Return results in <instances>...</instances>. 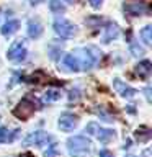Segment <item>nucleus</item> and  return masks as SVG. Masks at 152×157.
Listing matches in <instances>:
<instances>
[{
	"mask_svg": "<svg viewBox=\"0 0 152 157\" xmlns=\"http://www.w3.org/2000/svg\"><path fill=\"white\" fill-rule=\"evenodd\" d=\"M150 136H152L150 134V129H149V128H146V126H142V128H139V129L136 131V137L141 142H147V141L150 139Z\"/></svg>",
	"mask_w": 152,
	"mask_h": 157,
	"instance_id": "nucleus-18",
	"label": "nucleus"
},
{
	"mask_svg": "<svg viewBox=\"0 0 152 157\" xmlns=\"http://www.w3.org/2000/svg\"><path fill=\"white\" fill-rule=\"evenodd\" d=\"M72 56L75 57L78 71H90L100 59V51L93 46H87V48H78L72 52Z\"/></svg>",
	"mask_w": 152,
	"mask_h": 157,
	"instance_id": "nucleus-1",
	"label": "nucleus"
},
{
	"mask_svg": "<svg viewBox=\"0 0 152 157\" xmlns=\"http://www.w3.org/2000/svg\"><path fill=\"white\" fill-rule=\"evenodd\" d=\"M124 10L132 17H139V15H144L149 12V7L144 2H132V0H127L124 3Z\"/></svg>",
	"mask_w": 152,
	"mask_h": 157,
	"instance_id": "nucleus-9",
	"label": "nucleus"
},
{
	"mask_svg": "<svg viewBox=\"0 0 152 157\" xmlns=\"http://www.w3.org/2000/svg\"><path fill=\"white\" fill-rule=\"evenodd\" d=\"M67 3H75V2H78V0H66Z\"/></svg>",
	"mask_w": 152,
	"mask_h": 157,
	"instance_id": "nucleus-27",
	"label": "nucleus"
},
{
	"mask_svg": "<svg viewBox=\"0 0 152 157\" xmlns=\"http://www.w3.org/2000/svg\"><path fill=\"white\" fill-rule=\"evenodd\" d=\"M62 66H64V69H67V71H70V72L78 71L77 61H75V57H74L72 54H66V56L62 57Z\"/></svg>",
	"mask_w": 152,
	"mask_h": 157,
	"instance_id": "nucleus-15",
	"label": "nucleus"
},
{
	"mask_svg": "<svg viewBox=\"0 0 152 157\" xmlns=\"http://www.w3.org/2000/svg\"><path fill=\"white\" fill-rule=\"evenodd\" d=\"M34 111H36V106H34V101H31L29 98H23V100L13 108V115L17 118H20V120H28V118H31L34 115Z\"/></svg>",
	"mask_w": 152,
	"mask_h": 157,
	"instance_id": "nucleus-4",
	"label": "nucleus"
},
{
	"mask_svg": "<svg viewBox=\"0 0 152 157\" xmlns=\"http://www.w3.org/2000/svg\"><path fill=\"white\" fill-rule=\"evenodd\" d=\"M20 157H34V155L31 154V152H25V154H21Z\"/></svg>",
	"mask_w": 152,
	"mask_h": 157,
	"instance_id": "nucleus-26",
	"label": "nucleus"
},
{
	"mask_svg": "<svg viewBox=\"0 0 152 157\" xmlns=\"http://www.w3.org/2000/svg\"><path fill=\"white\" fill-rule=\"evenodd\" d=\"M131 51H132V54H134V56H142V54H144V48H142V46H137L136 43H131Z\"/></svg>",
	"mask_w": 152,
	"mask_h": 157,
	"instance_id": "nucleus-22",
	"label": "nucleus"
},
{
	"mask_svg": "<svg viewBox=\"0 0 152 157\" xmlns=\"http://www.w3.org/2000/svg\"><path fill=\"white\" fill-rule=\"evenodd\" d=\"M141 38H142V41H144L146 44L152 43V26L150 25H147V26H144L141 29Z\"/></svg>",
	"mask_w": 152,
	"mask_h": 157,
	"instance_id": "nucleus-19",
	"label": "nucleus"
},
{
	"mask_svg": "<svg viewBox=\"0 0 152 157\" xmlns=\"http://www.w3.org/2000/svg\"><path fill=\"white\" fill-rule=\"evenodd\" d=\"M150 72H152V64H150V61H142V62H139L136 66V74L139 75L141 78H149V75H150Z\"/></svg>",
	"mask_w": 152,
	"mask_h": 157,
	"instance_id": "nucleus-11",
	"label": "nucleus"
},
{
	"mask_svg": "<svg viewBox=\"0 0 152 157\" xmlns=\"http://www.w3.org/2000/svg\"><path fill=\"white\" fill-rule=\"evenodd\" d=\"M85 132H88L93 137H97L100 142H110L111 139H115V131L101 128L98 123H88L85 128Z\"/></svg>",
	"mask_w": 152,
	"mask_h": 157,
	"instance_id": "nucleus-3",
	"label": "nucleus"
},
{
	"mask_svg": "<svg viewBox=\"0 0 152 157\" xmlns=\"http://www.w3.org/2000/svg\"><path fill=\"white\" fill-rule=\"evenodd\" d=\"M18 129H8V128H0V142L3 144H8V142H13L15 137L18 136Z\"/></svg>",
	"mask_w": 152,
	"mask_h": 157,
	"instance_id": "nucleus-14",
	"label": "nucleus"
},
{
	"mask_svg": "<svg viewBox=\"0 0 152 157\" xmlns=\"http://www.w3.org/2000/svg\"><path fill=\"white\" fill-rule=\"evenodd\" d=\"M61 98V92L56 90V88H51V90H48L46 93H44V97H43V101L44 103H51V101H56Z\"/></svg>",
	"mask_w": 152,
	"mask_h": 157,
	"instance_id": "nucleus-17",
	"label": "nucleus"
},
{
	"mask_svg": "<svg viewBox=\"0 0 152 157\" xmlns=\"http://www.w3.org/2000/svg\"><path fill=\"white\" fill-rule=\"evenodd\" d=\"M49 142H52V136L51 134H48V132H44V131H34V132H31V134L23 141V144L25 146L44 147V146H48Z\"/></svg>",
	"mask_w": 152,
	"mask_h": 157,
	"instance_id": "nucleus-7",
	"label": "nucleus"
},
{
	"mask_svg": "<svg viewBox=\"0 0 152 157\" xmlns=\"http://www.w3.org/2000/svg\"><path fill=\"white\" fill-rule=\"evenodd\" d=\"M100 157H115V155H113V152H111V151L101 149V151H100Z\"/></svg>",
	"mask_w": 152,
	"mask_h": 157,
	"instance_id": "nucleus-23",
	"label": "nucleus"
},
{
	"mask_svg": "<svg viewBox=\"0 0 152 157\" xmlns=\"http://www.w3.org/2000/svg\"><path fill=\"white\" fill-rule=\"evenodd\" d=\"M26 57V46H25L23 39H17V41L12 43L8 52H7V59L12 62H21Z\"/></svg>",
	"mask_w": 152,
	"mask_h": 157,
	"instance_id": "nucleus-5",
	"label": "nucleus"
},
{
	"mask_svg": "<svg viewBox=\"0 0 152 157\" xmlns=\"http://www.w3.org/2000/svg\"><path fill=\"white\" fill-rule=\"evenodd\" d=\"M52 28L61 38H72L77 34V26L72 25L70 21H67V20H64V18H57L56 21H54Z\"/></svg>",
	"mask_w": 152,
	"mask_h": 157,
	"instance_id": "nucleus-6",
	"label": "nucleus"
},
{
	"mask_svg": "<svg viewBox=\"0 0 152 157\" xmlns=\"http://www.w3.org/2000/svg\"><path fill=\"white\" fill-rule=\"evenodd\" d=\"M49 8H51L54 13H64L66 12V7H64V3H61V0H51V2H49Z\"/></svg>",
	"mask_w": 152,
	"mask_h": 157,
	"instance_id": "nucleus-20",
	"label": "nucleus"
},
{
	"mask_svg": "<svg viewBox=\"0 0 152 157\" xmlns=\"http://www.w3.org/2000/svg\"><path fill=\"white\" fill-rule=\"evenodd\" d=\"M67 151L70 157H87L92 154V142L85 136H72L67 139Z\"/></svg>",
	"mask_w": 152,
	"mask_h": 157,
	"instance_id": "nucleus-2",
	"label": "nucleus"
},
{
	"mask_svg": "<svg viewBox=\"0 0 152 157\" xmlns=\"http://www.w3.org/2000/svg\"><path fill=\"white\" fill-rule=\"evenodd\" d=\"M41 33H43L41 23H39L38 20H29V21H28V36L33 38V39H36V38L41 36Z\"/></svg>",
	"mask_w": 152,
	"mask_h": 157,
	"instance_id": "nucleus-13",
	"label": "nucleus"
},
{
	"mask_svg": "<svg viewBox=\"0 0 152 157\" xmlns=\"http://www.w3.org/2000/svg\"><path fill=\"white\" fill-rule=\"evenodd\" d=\"M118 34H120V29H118V26H116V25H113V23H110V25L106 26V34H105V38H103V43H110L111 39L118 38Z\"/></svg>",
	"mask_w": 152,
	"mask_h": 157,
	"instance_id": "nucleus-16",
	"label": "nucleus"
},
{
	"mask_svg": "<svg viewBox=\"0 0 152 157\" xmlns=\"http://www.w3.org/2000/svg\"><path fill=\"white\" fill-rule=\"evenodd\" d=\"M59 128H61L62 131H74L78 124V118L75 115H72V113H64V115H61V118H59Z\"/></svg>",
	"mask_w": 152,
	"mask_h": 157,
	"instance_id": "nucleus-8",
	"label": "nucleus"
},
{
	"mask_svg": "<svg viewBox=\"0 0 152 157\" xmlns=\"http://www.w3.org/2000/svg\"><path fill=\"white\" fill-rule=\"evenodd\" d=\"M56 154H57V146L52 142V144L48 146V151L44 152V157H56Z\"/></svg>",
	"mask_w": 152,
	"mask_h": 157,
	"instance_id": "nucleus-21",
	"label": "nucleus"
},
{
	"mask_svg": "<svg viewBox=\"0 0 152 157\" xmlns=\"http://www.w3.org/2000/svg\"><path fill=\"white\" fill-rule=\"evenodd\" d=\"M144 92H146V98H147V100L150 101V88H146Z\"/></svg>",
	"mask_w": 152,
	"mask_h": 157,
	"instance_id": "nucleus-25",
	"label": "nucleus"
},
{
	"mask_svg": "<svg viewBox=\"0 0 152 157\" xmlns=\"http://www.w3.org/2000/svg\"><path fill=\"white\" fill-rule=\"evenodd\" d=\"M88 2H90V5H92L93 8H100L103 0H88Z\"/></svg>",
	"mask_w": 152,
	"mask_h": 157,
	"instance_id": "nucleus-24",
	"label": "nucleus"
},
{
	"mask_svg": "<svg viewBox=\"0 0 152 157\" xmlns=\"http://www.w3.org/2000/svg\"><path fill=\"white\" fill-rule=\"evenodd\" d=\"M18 28H20V21H18V20H8V21L2 26V34L5 38H10L12 34H15L18 31Z\"/></svg>",
	"mask_w": 152,
	"mask_h": 157,
	"instance_id": "nucleus-12",
	"label": "nucleus"
},
{
	"mask_svg": "<svg viewBox=\"0 0 152 157\" xmlns=\"http://www.w3.org/2000/svg\"><path fill=\"white\" fill-rule=\"evenodd\" d=\"M126 157H134V155H126Z\"/></svg>",
	"mask_w": 152,
	"mask_h": 157,
	"instance_id": "nucleus-28",
	"label": "nucleus"
},
{
	"mask_svg": "<svg viewBox=\"0 0 152 157\" xmlns=\"http://www.w3.org/2000/svg\"><path fill=\"white\" fill-rule=\"evenodd\" d=\"M113 87H115L116 93H120L123 98H132L136 95V90L132 87H129L127 83H124L120 78H113Z\"/></svg>",
	"mask_w": 152,
	"mask_h": 157,
	"instance_id": "nucleus-10",
	"label": "nucleus"
}]
</instances>
